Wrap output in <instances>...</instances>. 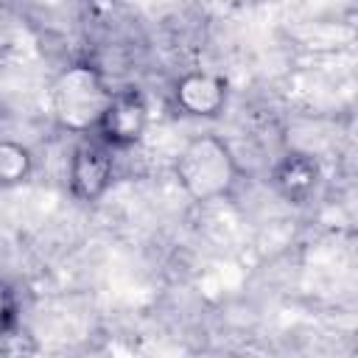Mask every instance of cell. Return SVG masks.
I'll use <instances>...</instances> for the list:
<instances>
[{
    "label": "cell",
    "mask_w": 358,
    "mask_h": 358,
    "mask_svg": "<svg viewBox=\"0 0 358 358\" xmlns=\"http://www.w3.org/2000/svg\"><path fill=\"white\" fill-rule=\"evenodd\" d=\"M112 151L101 137H84L70 157V196L78 201H98L112 182Z\"/></svg>",
    "instance_id": "4"
},
{
    "label": "cell",
    "mask_w": 358,
    "mask_h": 358,
    "mask_svg": "<svg viewBox=\"0 0 358 358\" xmlns=\"http://www.w3.org/2000/svg\"><path fill=\"white\" fill-rule=\"evenodd\" d=\"M173 101L185 115L193 117H215L227 106V81L215 73L190 70L176 78Z\"/></svg>",
    "instance_id": "5"
},
{
    "label": "cell",
    "mask_w": 358,
    "mask_h": 358,
    "mask_svg": "<svg viewBox=\"0 0 358 358\" xmlns=\"http://www.w3.org/2000/svg\"><path fill=\"white\" fill-rule=\"evenodd\" d=\"M34 171L31 148L17 140H0V187L22 185Z\"/></svg>",
    "instance_id": "7"
},
{
    "label": "cell",
    "mask_w": 358,
    "mask_h": 358,
    "mask_svg": "<svg viewBox=\"0 0 358 358\" xmlns=\"http://www.w3.org/2000/svg\"><path fill=\"white\" fill-rule=\"evenodd\" d=\"M179 187L193 201L227 199L238 185V162L229 145L215 134H199L185 143L173 165Z\"/></svg>",
    "instance_id": "1"
},
{
    "label": "cell",
    "mask_w": 358,
    "mask_h": 358,
    "mask_svg": "<svg viewBox=\"0 0 358 358\" xmlns=\"http://www.w3.org/2000/svg\"><path fill=\"white\" fill-rule=\"evenodd\" d=\"M109 95L95 70L84 64L70 67L56 84V115L70 131L95 129Z\"/></svg>",
    "instance_id": "2"
},
{
    "label": "cell",
    "mask_w": 358,
    "mask_h": 358,
    "mask_svg": "<svg viewBox=\"0 0 358 358\" xmlns=\"http://www.w3.org/2000/svg\"><path fill=\"white\" fill-rule=\"evenodd\" d=\"M319 179H322L319 162L305 151H288L271 171V185L288 204L310 201L319 187Z\"/></svg>",
    "instance_id": "6"
},
{
    "label": "cell",
    "mask_w": 358,
    "mask_h": 358,
    "mask_svg": "<svg viewBox=\"0 0 358 358\" xmlns=\"http://www.w3.org/2000/svg\"><path fill=\"white\" fill-rule=\"evenodd\" d=\"M17 319H20L17 294H14V288L8 282L0 280V338H6L17 327Z\"/></svg>",
    "instance_id": "8"
},
{
    "label": "cell",
    "mask_w": 358,
    "mask_h": 358,
    "mask_svg": "<svg viewBox=\"0 0 358 358\" xmlns=\"http://www.w3.org/2000/svg\"><path fill=\"white\" fill-rule=\"evenodd\" d=\"M148 126V106L137 90H120L112 92L95 131L109 148H129L143 140V131Z\"/></svg>",
    "instance_id": "3"
}]
</instances>
